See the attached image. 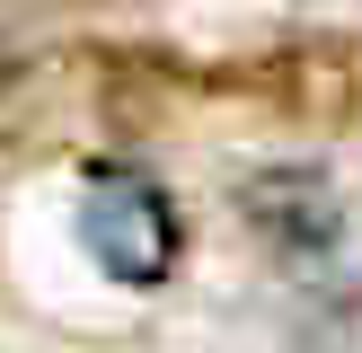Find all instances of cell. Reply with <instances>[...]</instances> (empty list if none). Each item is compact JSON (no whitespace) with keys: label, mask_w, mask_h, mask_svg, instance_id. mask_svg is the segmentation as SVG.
Masks as SVG:
<instances>
[{"label":"cell","mask_w":362,"mask_h":353,"mask_svg":"<svg viewBox=\"0 0 362 353\" xmlns=\"http://www.w3.org/2000/svg\"><path fill=\"white\" fill-rule=\"evenodd\" d=\"M239 212H247V221H257L265 239L283 247V265H318V256L336 247V194H327V176H310V168L247 176Z\"/></svg>","instance_id":"7a4b0ae2"},{"label":"cell","mask_w":362,"mask_h":353,"mask_svg":"<svg viewBox=\"0 0 362 353\" xmlns=\"http://www.w3.org/2000/svg\"><path fill=\"white\" fill-rule=\"evenodd\" d=\"M0 80H9V53H0Z\"/></svg>","instance_id":"3957f363"},{"label":"cell","mask_w":362,"mask_h":353,"mask_svg":"<svg viewBox=\"0 0 362 353\" xmlns=\"http://www.w3.org/2000/svg\"><path fill=\"white\" fill-rule=\"evenodd\" d=\"M80 247H88V256H98L115 282L151 292V282L177 274L186 229H177V203L151 186V176L106 168V176H88V194H80Z\"/></svg>","instance_id":"6da1fadb"}]
</instances>
